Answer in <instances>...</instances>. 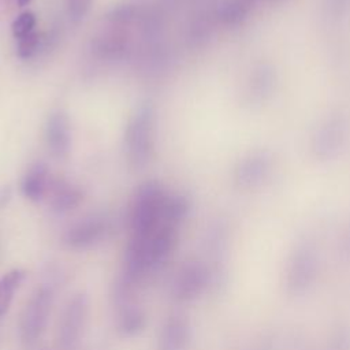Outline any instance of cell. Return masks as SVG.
<instances>
[{
    "label": "cell",
    "mask_w": 350,
    "mask_h": 350,
    "mask_svg": "<svg viewBox=\"0 0 350 350\" xmlns=\"http://www.w3.org/2000/svg\"><path fill=\"white\" fill-rule=\"evenodd\" d=\"M350 139V119L346 112L336 109L327 113L314 127L309 152L317 163H331L339 159Z\"/></svg>",
    "instance_id": "obj_1"
},
{
    "label": "cell",
    "mask_w": 350,
    "mask_h": 350,
    "mask_svg": "<svg viewBox=\"0 0 350 350\" xmlns=\"http://www.w3.org/2000/svg\"><path fill=\"white\" fill-rule=\"evenodd\" d=\"M154 111L150 103L139 104L124 130V156L131 170H142L150 160L154 144Z\"/></svg>",
    "instance_id": "obj_2"
},
{
    "label": "cell",
    "mask_w": 350,
    "mask_h": 350,
    "mask_svg": "<svg viewBox=\"0 0 350 350\" xmlns=\"http://www.w3.org/2000/svg\"><path fill=\"white\" fill-rule=\"evenodd\" d=\"M168 193L154 180L142 183L134 193L130 205L131 235H149L164 224V205Z\"/></svg>",
    "instance_id": "obj_3"
},
{
    "label": "cell",
    "mask_w": 350,
    "mask_h": 350,
    "mask_svg": "<svg viewBox=\"0 0 350 350\" xmlns=\"http://www.w3.org/2000/svg\"><path fill=\"white\" fill-rule=\"evenodd\" d=\"M275 172V156L267 148H257L243 154L235 164L232 179L241 190L264 186Z\"/></svg>",
    "instance_id": "obj_4"
},
{
    "label": "cell",
    "mask_w": 350,
    "mask_h": 350,
    "mask_svg": "<svg viewBox=\"0 0 350 350\" xmlns=\"http://www.w3.org/2000/svg\"><path fill=\"white\" fill-rule=\"evenodd\" d=\"M52 304L53 290L51 286H41L31 294L19 320V336L23 343L31 345L44 334Z\"/></svg>",
    "instance_id": "obj_5"
},
{
    "label": "cell",
    "mask_w": 350,
    "mask_h": 350,
    "mask_svg": "<svg viewBox=\"0 0 350 350\" xmlns=\"http://www.w3.org/2000/svg\"><path fill=\"white\" fill-rule=\"evenodd\" d=\"M279 89V71L268 60L257 62L249 71L245 85V98L252 107L268 104Z\"/></svg>",
    "instance_id": "obj_6"
},
{
    "label": "cell",
    "mask_w": 350,
    "mask_h": 350,
    "mask_svg": "<svg viewBox=\"0 0 350 350\" xmlns=\"http://www.w3.org/2000/svg\"><path fill=\"white\" fill-rule=\"evenodd\" d=\"M88 306L89 302L85 294H77L67 302L57 332L59 347L62 350H74L79 343L88 316Z\"/></svg>",
    "instance_id": "obj_7"
},
{
    "label": "cell",
    "mask_w": 350,
    "mask_h": 350,
    "mask_svg": "<svg viewBox=\"0 0 350 350\" xmlns=\"http://www.w3.org/2000/svg\"><path fill=\"white\" fill-rule=\"evenodd\" d=\"M108 231V223L100 216L85 217L72 224L63 235V243L75 250L88 249L98 243Z\"/></svg>",
    "instance_id": "obj_8"
},
{
    "label": "cell",
    "mask_w": 350,
    "mask_h": 350,
    "mask_svg": "<svg viewBox=\"0 0 350 350\" xmlns=\"http://www.w3.org/2000/svg\"><path fill=\"white\" fill-rule=\"evenodd\" d=\"M45 141L52 156L64 159L71 149L70 120L63 111H55L49 115L45 124Z\"/></svg>",
    "instance_id": "obj_9"
},
{
    "label": "cell",
    "mask_w": 350,
    "mask_h": 350,
    "mask_svg": "<svg viewBox=\"0 0 350 350\" xmlns=\"http://www.w3.org/2000/svg\"><path fill=\"white\" fill-rule=\"evenodd\" d=\"M46 196L49 197L52 211L56 213L70 212L79 206L83 200V191L63 179H51Z\"/></svg>",
    "instance_id": "obj_10"
},
{
    "label": "cell",
    "mask_w": 350,
    "mask_h": 350,
    "mask_svg": "<svg viewBox=\"0 0 350 350\" xmlns=\"http://www.w3.org/2000/svg\"><path fill=\"white\" fill-rule=\"evenodd\" d=\"M205 282V272L198 264H187L179 269L172 283V294L180 301L196 297Z\"/></svg>",
    "instance_id": "obj_11"
},
{
    "label": "cell",
    "mask_w": 350,
    "mask_h": 350,
    "mask_svg": "<svg viewBox=\"0 0 350 350\" xmlns=\"http://www.w3.org/2000/svg\"><path fill=\"white\" fill-rule=\"evenodd\" d=\"M49 183L51 176L46 164L42 161H37L26 171L25 176L22 178L21 191L27 200L38 202L46 197Z\"/></svg>",
    "instance_id": "obj_12"
},
{
    "label": "cell",
    "mask_w": 350,
    "mask_h": 350,
    "mask_svg": "<svg viewBox=\"0 0 350 350\" xmlns=\"http://www.w3.org/2000/svg\"><path fill=\"white\" fill-rule=\"evenodd\" d=\"M253 7L247 0H220L216 5V18L227 27H238L246 22Z\"/></svg>",
    "instance_id": "obj_13"
},
{
    "label": "cell",
    "mask_w": 350,
    "mask_h": 350,
    "mask_svg": "<svg viewBox=\"0 0 350 350\" xmlns=\"http://www.w3.org/2000/svg\"><path fill=\"white\" fill-rule=\"evenodd\" d=\"M189 338V325L180 316H171L161 331L160 350H182Z\"/></svg>",
    "instance_id": "obj_14"
},
{
    "label": "cell",
    "mask_w": 350,
    "mask_h": 350,
    "mask_svg": "<svg viewBox=\"0 0 350 350\" xmlns=\"http://www.w3.org/2000/svg\"><path fill=\"white\" fill-rule=\"evenodd\" d=\"M119 305L120 312L118 319V329L120 331V334L124 336H133L139 334L146 324L144 310L139 306L130 304V299L120 301Z\"/></svg>",
    "instance_id": "obj_15"
},
{
    "label": "cell",
    "mask_w": 350,
    "mask_h": 350,
    "mask_svg": "<svg viewBox=\"0 0 350 350\" xmlns=\"http://www.w3.org/2000/svg\"><path fill=\"white\" fill-rule=\"evenodd\" d=\"M26 278V271L15 268L4 273L0 279V317H3L14 299L15 291L19 288Z\"/></svg>",
    "instance_id": "obj_16"
},
{
    "label": "cell",
    "mask_w": 350,
    "mask_h": 350,
    "mask_svg": "<svg viewBox=\"0 0 350 350\" xmlns=\"http://www.w3.org/2000/svg\"><path fill=\"white\" fill-rule=\"evenodd\" d=\"M190 211V202L183 194H170L167 196L164 205V223L179 226Z\"/></svg>",
    "instance_id": "obj_17"
},
{
    "label": "cell",
    "mask_w": 350,
    "mask_h": 350,
    "mask_svg": "<svg viewBox=\"0 0 350 350\" xmlns=\"http://www.w3.org/2000/svg\"><path fill=\"white\" fill-rule=\"evenodd\" d=\"M321 14L329 23H342L350 18V0H321Z\"/></svg>",
    "instance_id": "obj_18"
},
{
    "label": "cell",
    "mask_w": 350,
    "mask_h": 350,
    "mask_svg": "<svg viewBox=\"0 0 350 350\" xmlns=\"http://www.w3.org/2000/svg\"><path fill=\"white\" fill-rule=\"evenodd\" d=\"M126 49V42L115 36L103 37L96 42V51L103 57H119Z\"/></svg>",
    "instance_id": "obj_19"
},
{
    "label": "cell",
    "mask_w": 350,
    "mask_h": 350,
    "mask_svg": "<svg viewBox=\"0 0 350 350\" xmlns=\"http://www.w3.org/2000/svg\"><path fill=\"white\" fill-rule=\"evenodd\" d=\"M36 23H37V18L34 15V12L31 11H25L22 14H19L12 25H11V31H12V36L18 40L21 37H25L30 33L34 31V27H36Z\"/></svg>",
    "instance_id": "obj_20"
},
{
    "label": "cell",
    "mask_w": 350,
    "mask_h": 350,
    "mask_svg": "<svg viewBox=\"0 0 350 350\" xmlns=\"http://www.w3.org/2000/svg\"><path fill=\"white\" fill-rule=\"evenodd\" d=\"M40 42H41V36L36 31L18 38V44H16L18 56L22 59L31 57L38 51Z\"/></svg>",
    "instance_id": "obj_21"
},
{
    "label": "cell",
    "mask_w": 350,
    "mask_h": 350,
    "mask_svg": "<svg viewBox=\"0 0 350 350\" xmlns=\"http://www.w3.org/2000/svg\"><path fill=\"white\" fill-rule=\"evenodd\" d=\"M137 14V8L131 4H122L118 7H113L108 14H107V19L111 21L112 23H118V25H124L131 22L135 18Z\"/></svg>",
    "instance_id": "obj_22"
},
{
    "label": "cell",
    "mask_w": 350,
    "mask_h": 350,
    "mask_svg": "<svg viewBox=\"0 0 350 350\" xmlns=\"http://www.w3.org/2000/svg\"><path fill=\"white\" fill-rule=\"evenodd\" d=\"M93 0H68L67 1V10H68V16L74 23L81 22L86 14L89 12L92 7Z\"/></svg>",
    "instance_id": "obj_23"
},
{
    "label": "cell",
    "mask_w": 350,
    "mask_h": 350,
    "mask_svg": "<svg viewBox=\"0 0 350 350\" xmlns=\"http://www.w3.org/2000/svg\"><path fill=\"white\" fill-rule=\"evenodd\" d=\"M11 200V189L7 186L0 191V208L7 205L8 201Z\"/></svg>",
    "instance_id": "obj_24"
},
{
    "label": "cell",
    "mask_w": 350,
    "mask_h": 350,
    "mask_svg": "<svg viewBox=\"0 0 350 350\" xmlns=\"http://www.w3.org/2000/svg\"><path fill=\"white\" fill-rule=\"evenodd\" d=\"M262 1L267 3L271 7H279V5H283V4H286V3H288L291 0H262Z\"/></svg>",
    "instance_id": "obj_25"
},
{
    "label": "cell",
    "mask_w": 350,
    "mask_h": 350,
    "mask_svg": "<svg viewBox=\"0 0 350 350\" xmlns=\"http://www.w3.org/2000/svg\"><path fill=\"white\" fill-rule=\"evenodd\" d=\"M16 3H18L19 7H26L31 3V0H16Z\"/></svg>",
    "instance_id": "obj_26"
},
{
    "label": "cell",
    "mask_w": 350,
    "mask_h": 350,
    "mask_svg": "<svg viewBox=\"0 0 350 350\" xmlns=\"http://www.w3.org/2000/svg\"><path fill=\"white\" fill-rule=\"evenodd\" d=\"M247 1H249V3H252L253 5H256L258 1H262V0H247Z\"/></svg>",
    "instance_id": "obj_27"
}]
</instances>
